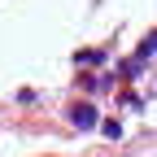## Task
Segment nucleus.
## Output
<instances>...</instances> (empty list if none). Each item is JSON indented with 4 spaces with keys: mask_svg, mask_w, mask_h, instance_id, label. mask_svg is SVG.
Returning <instances> with one entry per match:
<instances>
[{
    "mask_svg": "<svg viewBox=\"0 0 157 157\" xmlns=\"http://www.w3.org/2000/svg\"><path fill=\"white\" fill-rule=\"evenodd\" d=\"M70 122H74V127H83V131L96 127V109H92V105H74V109H70Z\"/></svg>",
    "mask_w": 157,
    "mask_h": 157,
    "instance_id": "obj_1",
    "label": "nucleus"
},
{
    "mask_svg": "<svg viewBox=\"0 0 157 157\" xmlns=\"http://www.w3.org/2000/svg\"><path fill=\"white\" fill-rule=\"evenodd\" d=\"M153 48H157V35H153V39H148V44H144V48H140V57H148V52H153ZM140 57H135V61H140Z\"/></svg>",
    "mask_w": 157,
    "mask_h": 157,
    "instance_id": "obj_2",
    "label": "nucleus"
}]
</instances>
